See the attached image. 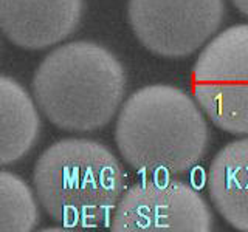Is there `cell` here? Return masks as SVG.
Listing matches in <instances>:
<instances>
[{"label": "cell", "instance_id": "cell-1", "mask_svg": "<svg viewBox=\"0 0 248 232\" xmlns=\"http://www.w3.org/2000/svg\"><path fill=\"white\" fill-rule=\"evenodd\" d=\"M124 161L155 176L191 170L208 149L209 129L196 99L172 85H147L123 104L115 127Z\"/></svg>", "mask_w": 248, "mask_h": 232}, {"label": "cell", "instance_id": "cell-2", "mask_svg": "<svg viewBox=\"0 0 248 232\" xmlns=\"http://www.w3.org/2000/svg\"><path fill=\"white\" fill-rule=\"evenodd\" d=\"M126 91V73L103 45L87 41L58 46L33 77L36 105L51 124L93 131L113 119Z\"/></svg>", "mask_w": 248, "mask_h": 232}, {"label": "cell", "instance_id": "cell-3", "mask_svg": "<svg viewBox=\"0 0 248 232\" xmlns=\"http://www.w3.org/2000/svg\"><path fill=\"white\" fill-rule=\"evenodd\" d=\"M33 183L37 201L65 228L103 224L124 193V170L106 145L67 138L39 157Z\"/></svg>", "mask_w": 248, "mask_h": 232}, {"label": "cell", "instance_id": "cell-4", "mask_svg": "<svg viewBox=\"0 0 248 232\" xmlns=\"http://www.w3.org/2000/svg\"><path fill=\"white\" fill-rule=\"evenodd\" d=\"M192 96L219 129L248 136V23L227 28L202 50Z\"/></svg>", "mask_w": 248, "mask_h": 232}, {"label": "cell", "instance_id": "cell-5", "mask_svg": "<svg viewBox=\"0 0 248 232\" xmlns=\"http://www.w3.org/2000/svg\"><path fill=\"white\" fill-rule=\"evenodd\" d=\"M214 220L200 193L170 176H155L123 193L112 215L113 232H209Z\"/></svg>", "mask_w": 248, "mask_h": 232}, {"label": "cell", "instance_id": "cell-6", "mask_svg": "<svg viewBox=\"0 0 248 232\" xmlns=\"http://www.w3.org/2000/svg\"><path fill=\"white\" fill-rule=\"evenodd\" d=\"M129 22L137 39L163 58L197 51L219 29L223 0H129Z\"/></svg>", "mask_w": 248, "mask_h": 232}, {"label": "cell", "instance_id": "cell-7", "mask_svg": "<svg viewBox=\"0 0 248 232\" xmlns=\"http://www.w3.org/2000/svg\"><path fill=\"white\" fill-rule=\"evenodd\" d=\"M84 0H0V29L25 50H45L79 27Z\"/></svg>", "mask_w": 248, "mask_h": 232}, {"label": "cell", "instance_id": "cell-8", "mask_svg": "<svg viewBox=\"0 0 248 232\" xmlns=\"http://www.w3.org/2000/svg\"><path fill=\"white\" fill-rule=\"evenodd\" d=\"M206 186L223 220L248 232V136L227 144L216 155L208 169Z\"/></svg>", "mask_w": 248, "mask_h": 232}, {"label": "cell", "instance_id": "cell-9", "mask_svg": "<svg viewBox=\"0 0 248 232\" xmlns=\"http://www.w3.org/2000/svg\"><path fill=\"white\" fill-rule=\"evenodd\" d=\"M39 133L36 101L17 81L0 74V166L22 160L34 147Z\"/></svg>", "mask_w": 248, "mask_h": 232}, {"label": "cell", "instance_id": "cell-10", "mask_svg": "<svg viewBox=\"0 0 248 232\" xmlns=\"http://www.w3.org/2000/svg\"><path fill=\"white\" fill-rule=\"evenodd\" d=\"M36 198L17 175L0 170V231H33L39 223Z\"/></svg>", "mask_w": 248, "mask_h": 232}, {"label": "cell", "instance_id": "cell-11", "mask_svg": "<svg viewBox=\"0 0 248 232\" xmlns=\"http://www.w3.org/2000/svg\"><path fill=\"white\" fill-rule=\"evenodd\" d=\"M232 3L244 15L248 17V0H232Z\"/></svg>", "mask_w": 248, "mask_h": 232}]
</instances>
